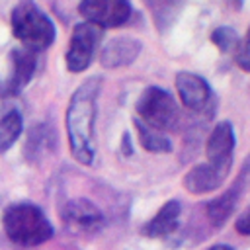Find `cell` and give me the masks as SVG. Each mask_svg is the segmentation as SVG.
Segmentation results:
<instances>
[{
  "label": "cell",
  "mask_w": 250,
  "mask_h": 250,
  "mask_svg": "<svg viewBox=\"0 0 250 250\" xmlns=\"http://www.w3.org/2000/svg\"><path fill=\"white\" fill-rule=\"evenodd\" d=\"M100 88V76L88 78L76 88L66 109V133L70 152L80 164H92L94 160V121Z\"/></svg>",
  "instance_id": "1"
},
{
  "label": "cell",
  "mask_w": 250,
  "mask_h": 250,
  "mask_svg": "<svg viewBox=\"0 0 250 250\" xmlns=\"http://www.w3.org/2000/svg\"><path fill=\"white\" fill-rule=\"evenodd\" d=\"M6 236L18 246H39L53 238V225L45 213L27 201L10 205L2 215Z\"/></svg>",
  "instance_id": "2"
},
{
  "label": "cell",
  "mask_w": 250,
  "mask_h": 250,
  "mask_svg": "<svg viewBox=\"0 0 250 250\" xmlns=\"http://www.w3.org/2000/svg\"><path fill=\"white\" fill-rule=\"evenodd\" d=\"M12 31L27 51H43L55 41V25L33 2H20L12 10Z\"/></svg>",
  "instance_id": "3"
},
{
  "label": "cell",
  "mask_w": 250,
  "mask_h": 250,
  "mask_svg": "<svg viewBox=\"0 0 250 250\" xmlns=\"http://www.w3.org/2000/svg\"><path fill=\"white\" fill-rule=\"evenodd\" d=\"M137 115L139 121L158 133L170 131L178 125V107L172 96L156 86L146 88L137 100Z\"/></svg>",
  "instance_id": "4"
},
{
  "label": "cell",
  "mask_w": 250,
  "mask_h": 250,
  "mask_svg": "<svg viewBox=\"0 0 250 250\" xmlns=\"http://www.w3.org/2000/svg\"><path fill=\"white\" fill-rule=\"evenodd\" d=\"M102 39V29L96 27L94 23L82 21L74 25L68 51H66V68L70 72H82L90 66L94 51Z\"/></svg>",
  "instance_id": "5"
},
{
  "label": "cell",
  "mask_w": 250,
  "mask_h": 250,
  "mask_svg": "<svg viewBox=\"0 0 250 250\" xmlns=\"http://www.w3.org/2000/svg\"><path fill=\"white\" fill-rule=\"evenodd\" d=\"M78 12L88 23L102 29L123 25L131 16V6L123 0H86L78 4Z\"/></svg>",
  "instance_id": "6"
},
{
  "label": "cell",
  "mask_w": 250,
  "mask_h": 250,
  "mask_svg": "<svg viewBox=\"0 0 250 250\" xmlns=\"http://www.w3.org/2000/svg\"><path fill=\"white\" fill-rule=\"evenodd\" d=\"M62 223L68 230L80 232V234H90L98 232L104 225V215L102 211L88 199H70L62 205L61 209Z\"/></svg>",
  "instance_id": "7"
},
{
  "label": "cell",
  "mask_w": 250,
  "mask_h": 250,
  "mask_svg": "<svg viewBox=\"0 0 250 250\" xmlns=\"http://www.w3.org/2000/svg\"><path fill=\"white\" fill-rule=\"evenodd\" d=\"M232 148H234V131L229 121H221L215 125L207 139L205 154H207V164L229 174L230 164H232Z\"/></svg>",
  "instance_id": "8"
},
{
  "label": "cell",
  "mask_w": 250,
  "mask_h": 250,
  "mask_svg": "<svg viewBox=\"0 0 250 250\" xmlns=\"http://www.w3.org/2000/svg\"><path fill=\"white\" fill-rule=\"evenodd\" d=\"M176 90H178L182 104L191 111L207 109L211 100H213V92H211L209 84L193 72H178Z\"/></svg>",
  "instance_id": "9"
},
{
  "label": "cell",
  "mask_w": 250,
  "mask_h": 250,
  "mask_svg": "<svg viewBox=\"0 0 250 250\" xmlns=\"http://www.w3.org/2000/svg\"><path fill=\"white\" fill-rule=\"evenodd\" d=\"M10 62H12V74L4 86L6 94H18L20 90H23L27 86V82L31 80L37 61H35V53L27 51V49H14L10 53Z\"/></svg>",
  "instance_id": "10"
},
{
  "label": "cell",
  "mask_w": 250,
  "mask_h": 250,
  "mask_svg": "<svg viewBox=\"0 0 250 250\" xmlns=\"http://www.w3.org/2000/svg\"><path fill=\"white\" fill-rule=\"evenodd\" d=\"M248 174H250V172H248V164H246V166L242 168L238 180H236L223 195H219L217 199L209 201V205H207V217H209V221H211L215 227H221V225L230 217L234 205H236L238 199H240V193H242V189H244V182H246V176H248Z\"/></svg>",
  "instance_id": "11"
},
{
  "label": "cell",
  "mask_w": 250,
  "mask_h": 250,
  "mask_svg": "<svg viewBox=\"0 0 250 250\" xmlns=\"http://www.w3.org/2000/svg\"><path fill=\"white\" fill-rule=\"evenodd\" d=\"M141 41L133 39V37H113L105 43V47L102 49L100 61L104 66L107 68H115V66H123V64H131L137 55L141 53Z\"/></svg>",
  "instance_id": "12"
},
{
  "label": "cell",
  "mask_w": 250,
  "mask_h": 250,
  "mask_svg": "<svg viewBox=\"0 0 250 250\" xmlns=\"http://www.w3.org/2000/svg\"><path fill=\"white\" fill-rule=\"evenodd\" d=\"M225 178H227L225 172H221V170H217V168H213V166H209L205 162V164L193 166L184 176V186H186L188 191L199 195V193H207V191L217 189L223 184Z\"/></svg>",
  "instance_id": "13"
},
{
  "label": "cell",
  "mask_w": 250,
  "mask_h": 250,
  "mask_svg": "<svg viewBox=\"0 0 250 250\" xmlns=\"http://www.w3.org/2000/svg\"><path fill=\"white\" fill-rule=\"evenodd\" d=\"M180 223V203L178 201H166L160 211L145 225L143 232L150 238H160L176 230Z\"/></svg>",
  "instance_id": "14"
},
{
  "label": "cell",
  "mask_w": 250,
  "mask_h": 250,
  "mask_svg": "<svg viewBox=\"0 0 250 250\" xmlns=\"http://www.w3.org/2000/svg\"><path fill=\"white\" fill-rule=\"evenodd\" d=\"M21 129H23V121L20 111L14 109V111H8L4 117H0V154L12 148V145L21 135Z\"/></svg>",
  "instance_id": "15"
},
{
  "label": "cell",
  "mask_w": 250,
  "mask_h": 250,
  "mask_svg": "<svg viewBox=\"0 0 250 250\" xmlns=\"http://www.w3.org/2000/svg\"><path fill=\"white\" fill-rule=\"evenodd\" d=\"M135 125H137L139 141L148 152H170L172 150V143L168 141V137L164 133H158V131L143 125L139 119H135Z\"/></svg>",
  "instance_id": "16"
},
{
  "label": "cell",
  "mask_w": 250,
  "mask_h": 250,
  "mask_svg": "<svg viewBox=\"0 0 250 250\" xmlns=\"http://www.w3.org/2000/svg\"><path fill=\"white\" fill-rule=\"evenodd\" d=\"M211 39H213V43H215L221 51H229L230 47L236 45V35H234V31L229 29V27H219V29H215L213 35H211Z\"/></svg>",
  "instance_id": "17"
},
{
  "label": "cell",
  "mask_w": 250,
  "mask_h": 250,
  "mask_svg": "<svg viewBox=\"0 0 250 250\" xmlns=\"http://www.w3.org/2000/svg\"><path fill=\"white\" fill-rule=\"evenodd\" d=\"M236 62L242 70L250 72V27H248L244 39L240 41V45L236 49Z\"/></svg>",
  "instance_id": "18"
},
{
  "label": "cell",
  "mask_w": 250,
  "mask_h": 250,
  "mask_svg": "<svg viewBox=\"0 0 250 250\" xmlns=\"http://www.w3.org/2000/svg\"><path fill=\"white\" fill-rule=\"evenodd\" d=\"M236 230L240 232V234H244V236H248L250 234V209H246L238 219H236Z\"/></svg>",
  "instance_id": "19"
},
{
  "label": "cell",
  "mask_w": 250,
  "mask_h": 250,
  "mask_svg": "<svg viewBox=\"0 0 250 250\" xmlns=\"http://www.w3.org/2000/svg\"><path fill=\"white\" fill-rule=\"evenodd\" d=\"M209 250H234V248H230L229 244H215V246H211Z\"/></svg>",
  "instance_id": "20"
}]
</instances>
